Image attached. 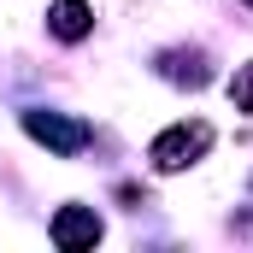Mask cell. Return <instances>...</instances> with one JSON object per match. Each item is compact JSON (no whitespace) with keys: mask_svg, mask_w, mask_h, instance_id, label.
<instances>
[{"mask_svg":"<svg viewBox=\"0 0 253 253\" xmlns=\"http://www.w3.org/2000/svg\"><path fill=\"white\" fill-rule=\"evenodd\" d=\"M24 129H30L36 141H47L53 153H83V147H88V124L59 118V112H24Z\"/></svg>","mask_w":253,"mask_h":253,"instance_id":"obj_2","label":"cell"},{"mask_svg":"<svg viewBox=\"0 0 253 253\" xmlns=\"http://www.w3.org/2000/svg\"><path fill=\"white\" fill-rule=\"evenodd\" d=\"M53 242H59V248H94V242H100V218H94L88 206H59Z\"/></svg>","mask_w":253,"mask_h":253,"instance_id":"obj_3","label":"cell"},{"mask_svg":"<svg viewBox=\"0 0 253 253\" xmlns=\"http://www.w3.org/2000/svg\"><path fill=\"white\" fill-rule=\"evenodd\" d=\"M230 100H236V112H253V65H242L230 77Z\"/></svg>","mask_w":253,"mask_h":253,"instance_id":"obj_5","label":"cell"},{"mask_svg":"<svg viewBox=\"0 0 253 253\" xmlns=\"http://www.w3.org/2000/svg\"><path fill=\"white\" fill-rule=\"evenodd\" d=\"M206 147H212V124H171L153 141V165H159V171H183V165H194Z\"/></svg>","mask_w":253,"mask_h":253,"instance_id":"obj_1","label":"cell"},{"mask_svg":"<svg viewBox=\"0 0 253 253\" xmlns=\"http://www.w3.org/2000/svg\"><path fill=\"white\" fill-rule=\"evenodd\" d=\"M88 24H94V12H88L83 0H59V6L47 12V30H53L59 42H83V36H88Z\"/></svg>","mask_w":253,"mask_h":253,"instance_id":"obj_4","label":"cell"}]
</instances>
